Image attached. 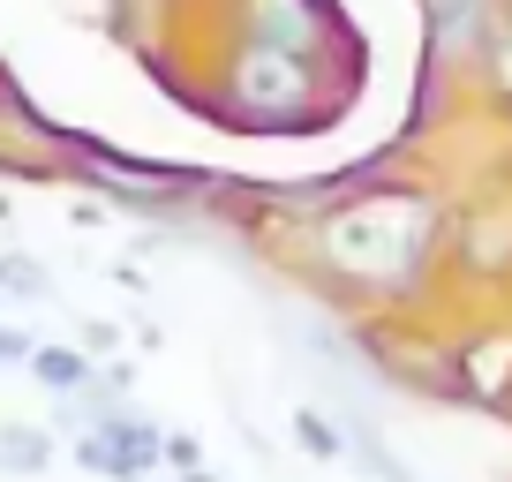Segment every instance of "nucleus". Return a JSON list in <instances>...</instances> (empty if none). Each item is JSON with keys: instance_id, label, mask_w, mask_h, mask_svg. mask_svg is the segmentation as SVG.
Wrapping results in <instances>:
<instances>
[{"instance_id": "obj_1", "label": "nucleus", "mask_w": 512, "mask_h": 482, "mask_svg": "<svg viewBox=\"0 0 512 482\" xmlns=\"http://www.w3.org/2000/svg\"><path fill=\"white\" fill-rule=\"evenodd\" d=\"M430 249H437V204L407 196V189H377L324 219V264L362 279V287H384V294L415 287Z\"/></svg>"}, {"instance_id": "obj_2", "label": "nucleus", "mask_w": 512, "mask_h": 482, "mask_svg": "<svg viewBox=\"0 0 512 482\" xmlns=\"http://www.w3.org/2000/svg\"><path fill=\"white\" fill-rule=\"evenodd\" d=\"M234 98L249 113H302L309 106V61L287 53V46L249 38V53L234 61Z\"/></svg>"}, {"instance_id": "obj_3", "label": "nucleus", "mask_w": 512, "mask_h": 482, "mask_svg": "<svg viewBox=\"0 0 512 482\" xmlns=\"http://www.w3.org/2000/svg\"><path fill=\"white\" fill-rule=\"evenodd\" d=\"M249 38H264V46H287V53H317L324 38H332V23H324L317 0H249Z\"/></svg>"}, {"instance_id": "obj_4", "label": "nucleus", "mask_w": 512, "mask_h": 482, "mask_svg": "<svg viewBox=\"0 0 512 482\" xmlns=\"http://www.w3.org/2000/svg\"><path fill=\"white\" fill-rule=\"evenodd\" d=\"M452 392L505 407V400H512V332H482V339H467L460 362H452Z\"/></svg>"}, {"instance_id": "obj_5", "label": "nucleus", "mask_w": 512, "mask_h": 482, "mask_svg": "<svg viewBox=\"0 0 512 482\" xmlns=\"http://www.w3.org/2000/svg\"><path fill=\"white\" fill-rule=\"evenodd\" d=\"M490 31H497V0H430L437 53H482Z\"/></svg>"}, {"instance_id": "obj_6", "label": "nucleus", "mask_w": 512, "mask_h": 482, "mask_svg": "<svg viewBox=\"0 0 512 482\" xmlns=\"http://www.w3.org/2000/svg\"><path fill=\"white\" fill-rule=\"evenodd\" d=\"M339 430H347V452H354V460H362V482H415V467H407L400 452L384 445V437L369 430L362 415H347V422H339Z\"/></svg>"}, {"instance_id": "obj_7", "label": "nucleus", "mask_w": 512, "mask_h": 482, "mask_svg": "<svg viewBox=\"0 0 512 482\" xmlns=\"http://www.w3.org/2000/svg\"><path fill=\"white\" fill-rule=\"evenodd\" d=\"M0 467H8V475H46L53 467V437L31 430V422H8V430H0Z\"/></svg>"}, {"instance_id": "obj_8", "label": "nucleus", "mask_w": 512, "mask_h": 482, "mask_svg": "<svg viewBox=\"0 0 512 482\" xmlns=\"http://www.w3.org/2000/svg\"><path fill=\"white\" fill-rule=\"evenodd\" d=\"M31 377H38L46 392H83V385H91L98 370L83 362L76 347H31Z\"/></svg>"}, {"instance_id": "obj_9", "label": "nucleus", "mask_w": 512, "mask_h": 482, "mask_svg": "<svg viewBox=\"0 0 512 482\" xmlns=\"http://www.w3.org/2000/svg\"><path fill=\"white\" fill-rule=\"evenodd\" d=\"M0 294H16V302H46L53 294V272L38 257H0Z\"/></svg>"}, {"instance_id": "obj_10", "label": "nucleus", "mask_w": 512, "mask_h": 482, "mask_svg": "<svg viewBox=\"0 0 512 482\" xmlns=\"http://www.w3.org/2000/svg\"><path fill=\"white\" fill-rule=\"evenodd\" d=\"M294 445H302V452H324V460H332V452H347V430H339L324 407H302V415H294Z\"/></svg>"}, {"instance_id": "obj_11", "label": "nucleus", "mask_w": 512, "mask_h": 482, "mask_svg": "<svg viewBox=\"0 0 512 482\" xmlns=\"http://www.w3.org/2000/svg\"><path fill=\"white\" fill-rule=\"evenodd\" d=\"M76 460H83V467H98V475H113V482H136V467L113 452V437H106V430H83V437H76Z\"/></svg>"}, {"instance_id": "obj_12", "label": "nucleus", "mask_w": 512, "mask_h": 482, "mask_svg": "<svg viewBox=\"0 0 512 482\" xmlns=\"http://www.w3.org/2000/svg\"><path fill=\"white\" fill-rule=\"evenodd\" d=\"M490 83H497V98H512V8H497V31H490Z\"/></svg>"}, {"instance_id": "obj_13", "label": "nucleus", "mask_w": 512, "mask_h": 482, "mask_svg": "<svg viewBox=\"0 0 512 482\" xmlns=\"http://www.w3.org/2000/svg\"><path fill=\"white\" fill-rule=\"evenodd\" d=\"M31 347H38L31 332H0V362H31Z\"/></svg>"}, {"instance_id": "obj_14", "label": "nucleus", "mask_w": 512, "mask_h": 482, "mask_svg": "<svg viewBox=\"0 0 512 482\" xmlns=\"http://www.w3.org/2000/svg\"><path fill=\"white\" fill-rule=\"evenodd\" d=\"M181 482H219V475H211V467H181Z\"/></svg>"}]
</instances>
